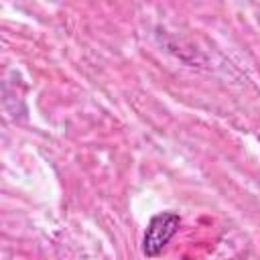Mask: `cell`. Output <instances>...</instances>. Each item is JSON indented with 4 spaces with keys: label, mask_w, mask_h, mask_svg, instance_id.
<instances>
[{
    "label": "cell",
    "mask_w": 260,
    "mask_h": 260,
    "mask_svg": "<svg viewBox=\"0 0 260 260\" xmlns=\"http://www.w3.org/2000/svg\"><path fill=\"white\" fill-rule=\"evenodd\" d=\"M179 223H181V219L173 211H162V213L154 215L144 234V242H142L144 254L150 258L158 256L165 250V246L171 242V238L177 234Z\"/></svg>",
    "instance_id": "6da1fadb"
}]
</instances>
